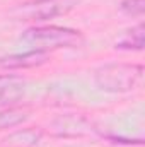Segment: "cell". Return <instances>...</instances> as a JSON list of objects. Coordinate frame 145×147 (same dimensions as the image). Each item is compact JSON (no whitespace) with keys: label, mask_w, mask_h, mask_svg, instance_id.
Masks as SVG:
<instances>
[{"label":"cell","mask_w":145,"mask_h":147,"mask_svg":"<svg viewBox=\"0 0 145 147\" xmlns=\"http://www.w3.org/2000/svg\"><path fill=\"white\" fill-rule=\"evenodd\" d=\"M43 132L36 128H24L19 130L12 135H9L7 139H3V146L5 147H34L41 140Z\"/></svg>","instance_id":"52a82bcc"},{"label":"cell","mask_w":145,"mask_h":147,"mask_svg":"<svg viewBox=\"0 0 145 147\" xmlns=\"http://www.w3.org/2000/svg\"><path fill=\"white\" fill-rule=\"evenodd\" d=\"M21 41L31 46V50L39 51H53V50H62V48H79L84 45L85 38L79 29L72 28H63V26H33L28 28Z\"/></svg>","instance_id":"6da1fadb"},{"label":"cell","mask_w":145,"mask_h":147,"mask_svg":"<svg viewBox=\"0 0 145 147\" xmlns=\"http://www.w3.org/2000/svg\"><path fill=\"white\" fill-rule=\"evenodd\" d=\"M145 43V29L144 24L138 22L137 26L125 31V34L119 38L114 45L116 50H126V51H142Z\"/></svg>","instance_id":"8992f818"},{"label":"cell","mask_w":145,"mask_h":147,"mask_svg":"<svg viewBox=\"0 0 145 147\" xmlns=\"http://www.w3.org/2000/svg\"><path fill=\"white\" fill-rule=\"evenodd\" d=\"M80 3V0H28L15 5L10 16L15 21H33L43 22L55 17L67 16Z\"/></svg>","instance_id":"3957f363"},{"label":"cell","mask_w":145,"mask_h":147,"mask_svg":"<svg viewBox=\"0 0 145 147\" xmlns=\"http://www.w3.org/2000/svg\"><path fill=\"white\" fill-rule=\"evenodd\" d=\"M28 82L21 75L15 74H2L0 75V108L15 106L26 96Z\"/></svg>","instance_id":"277c9868"},{"label":"cell","mask_w":145,"mask_h":147,"mask_svg":"<svg viewBox=\"0 0 145 147\" xmlns=\"http://www.w3.org/2000/svg\"><path fill=\"white\" fill-rule=\"evenodd\" d=\"M119 9L123 14L132 17H142L145 12V0H121Z\"/></svg>","instance_id":"9c48e42d"},{"label":"cell","mask_w":145,"mask_h":147,"mask_svg":"<svg viewBox=\"0 0 145 147\" xmlns=\"http://www.w3.org/2000/svg\"><path fill=\"white\" fill-rule=\"evenodd\" d=\"M29 116V111L26 108H17V106H9L0 111V130H9L22 125Z\"/></svg>","instance_id":"ba28073f"},{"label":"cell","mask_w":145,"mask_h":147,"mask_svg":"<svg viewBox=\"0 0 145 147\" xmlns=\"http://www.w3.org/2000/svg\"><path fill=\"white\" fill-rule=\"evenodd\" d=\"M50 53L39 51V50H28L22 53H12L0 58V67L5 70H26L41 67L48 62Z\"/></svg>","instance_id":"5b68a950"},{"label":"cell","mask_w":145,"mask_h":147,"mask_svg":"<svg viewBox=\"0 0 145 147\" xmlns=\"http://www.w3.org/2000/svg\"><path fill=\"white\" fill-rule=\"evenodd\" d=\"M144 77V67L140 63H106L96 69L94 82L96 86L113 94L133 91Z\"/></svg>","instance_id":"7a4b0ae2"}]
</instances>
